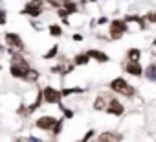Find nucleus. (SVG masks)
Returning a JSON list of instances; mask_svg holds the SVG:
<instances>
[{"mask_svg":"<svg viewBox=\"0 0 156 142\" xmlns=\"http://www.w3.org/2000/svg\"><path fill=\"white\" fill-rule=\"evenodd\" d=\"M39 72L37 70H33V68H30V72H28V76H26V81H37L39 80Z\"/></svg>","mask_w":156,"mask_h":142,"instance_id":"nucleus-21","label":"nucleus"},{"mask_svg":"<svg viewBox=\"0 0 156 142\" xmlns=\"http://www.w3.org/2000/svg\"><path fill=\"white\" fill-rule=\"evenodd\" d=\"M90 61V57H88V54L85 52V54H77L75 57H73V63L75 65H87Z\"/></svg>","mask_w":156,"mask_h":142,"instance_id":"nucleus-16","label":"nucleus"},{"mask_svg":"<svg viewBox=\"0 0 156 142\" xmlns=\"http://www.w3.org/2000/svg\"><path fill=\"white\" fill-rule=\"evenodd\" d=\"M73 92H85V89L83 87H73V89H64L61 94L62 96H68V94H73Z\"/></svg>","mask_w":156,"mask_h":142,"instance_id":"nucleus-22","label":"nucleus"},{"mask_svg":"<svg viewBox=\"0 0 156 142\" xmlns=\"http://www.w3.org/2000/svg\"><path fill=\"white\" fill-rule=\"evenodd\" d=\"M98 140H121V135H118V133H101L99 136H98Z\"/></svg>","mask_w":156,"mask_h":142,"instance_id":"nucleus-15","label":"nucleus"},{"mask_svg":"<svg viewBox=\"0 0 156 142\" xmlns=\"http://www.w3.org/2000/svg\"><path fill=\"white\" fill-rule=\"evenodd\" d=\"M145 19H147V22H154V24H156V11L145 13Z\"/></svg>","mask_w":156,"mask_h":142,"instance_id":"nucleus-25","label":"nucleus"},{"mask_svg":"<svg viewBox=\"0 0 156 142\" xmlns=\"http://www.w3.org/2000/svg\"><path fill=\"white\" fill-rule=\"evenodd\" d=\"M73 41H83V35H73Z\"/></svg>","mask_w":156,"mask_h":142,"instance_id":"nucleus-30","label":"nucleus"},{"mask_svg":"<svg viewBox=\"0 0 156 142\" xmlns=\"http://www.w3.org/2000/svg\"><path fill=\"white\" fill-rule=\"evenodd\" d=\"M59 109L62 111L64 118H73V111H72V109H66V107H62V103H61V102H59Z\"/></svg>","mask_w":156,"mask_h":142,"instance_id":"nucleus-24","label":"nucleus"},{"mask_svg":"<svg viewBox=\"0 0 156 142\" xmlns=\"http://www.w3.org/2000/svg\"><path fill=\"white\" fill-rule=\"evenodd\" d=\"M73 66H75V63H73V61L62 59L57 66H53V68H51V72H53V74H70L72 70H73Z\"/></svg>","mask_w":156,"mask_h":142,"instance_id":"nucleus-8","label":"nucleus"},{"mask_svg":"<svg viewBox=\"0 0 156 142\" xmlns=\"http://www.w3.org/2000/svg\"><path fill=\"white\" fill-rule=\"evenodd\" d=\"M98 22H99V24H105V22H108V19H107V17H101V19H98Z\"/></svg>","mask_w":156,"mask_h":142,"instance_id":"nucleus-29","label":"nucleus"},{"mask_svg":"<svg viewBox=\"0 0 156 142\" xmlns=\"http://www.w3.org/2000/svg\"><path fill=\"white\" fill-rule=\"evenodd\" d=\"M57 124V118L55 116H41L37 122H35V125L39 127V129H44V131H51V127Z\"/></svg>","mask_w":156,"mask_h":142,"instance_id":"nucleus-9","label":"nucleus"},{"mask_svg":"<svg viewBox=\"0 0 156 142\" xmlns=\"http://www.w3.org/2000/svg\"><path fill=\"white\" fill-rule=\"evenodd\" d=\"M125 72L130 74V76L140 78V76H143V68L140 66L138 61H127V63H125Z\"/></svg>","mask_w":156,"mask_h":142,"instance_id":"nucleus-10","label":"nucleus"},{"mask_svg":"<svg viewBox=\"0 0 156 142\" xmlns=\"http://www.w3.org/2000/svg\"><path fill=\"white\" fill-rule=\"evenodd\" d=\"M143 72H145V78H147L149 81H156V65H154V63L149 65V66L143 70Z\"/></svg>","mask_w":156,"mask_h":142,"instance_id":"nucleus-13","label":"nucleus"},{"mask_svg":"<svg viewBox=\"0 0 156 142\" xmlns=\"http://www.w3.org/2000/svg\"><path fill=\"white\" fill-rule=\"evenodd\" d=\"M108 100H110V94H105V92L99 94V96L96 98V102H94V109H96V111H105Z\"/></svg>","mask_w":156,"mask_h":142,"instance_id":"nucleus-12","label":"nucleus"},{"mask_svg":"<svg viewBox=\"0 0 156 142\" xmlns=\"http://www.w3.org/2000/svg\"><path fill=\"white\" fill-rule=\"evenodd\" d=\"M110 91L112 92H118V94H123V96H127V98H130V96H134V87H130L123 78H116V80H112L110 81Z\"/></svg>","mask_w":156,"mask_h":142,"instance_id":"nucleus-2","label":"nucleus"},{"mask_svg":"<svg viewBox=\"0 0 156 142\" xmlns=\"http://www.w3.org/2000/svg\"><path fill=\"white\" fill-rule=\"evenodd\" d=\"M140 57H141V52L138 48L127 50V61H140Z\"/></svg>","mask_w":156,"mask_h":142,"instance_id":"nucleus-14","label":"nucleus"},{"mask_svg":"<svg viewBox=\"0 0 156 142\" xmlns=\"http://www.w3.org/2000/svg\"><path fill=\"white\" fill-rule=\"evenodd\" d=\"M92 136H94V131H88V133H87V135L83 136V140H90Z\"/></svg>","mask_w":156,"mask_h":142,"instance_id":"nucleus-27","label":"nucleus"},{"mask_svg":"<svg viewBox=\"0 0 156 142\" xmlns=\"http://www.w3.org/2000/svg\"><path fill=\"white\" fill-rule=\"evenodd\" d=\"M57 15H59V17L62 19V22H64V24H68V15H70V13H68V11H66L64 8H62V9L59 8V9H57Z\"/></svg>","mask_w":156,"mask_h":142,"instance_id":"nucleus-23","label":"nucleus"},{"mask_svg":"<svg viewBox=\"0 0 156 142\" xmlns=\"http://www.w3.org/2000/svg\"><path fill=\"white\" fill-rule=\"evenodd\" d=\"M0 68H2V66H0Z\"/></svg>","mask_w":156,"mask_h":142,"instance_id":"nucleus-33","label":"nucleus"},{"mask_svg":"<svg viewBox=\"0 0 156 142\" xmlns=\"http://www.w3.org/2000/svg\"><path fill=\"white\" fill-rule=\"evenodd\" d=\"M42 6H44V0H30L20 13L30 15V17H41L42 15Z\"/></svg>","mask_w":156,"mask_h":142,"instance_id":"nucleus-4","label":"nucleus"},{"mask_svg":"<svg viewBox=\"0 0 156 142\" xmlns=\"http://www.w3.org/2000/svg\"><path fill=\"white\" fill-rule=\"evenodd\" d=\"M6 21H8V15H6V11H4V9H0V26H2V24H6Z\"/></svg>","mask_w":156,"mask_h":142,"instance_id":"nucleus-26","label":"nucleus"},{"mask_svg":"<svg viewBox=\"0 0 156 142\" xmlns=\"http://www.w3.org/2000/svg\"><path fill=\"white\" fill-rule=\"evenodd\" d=\"M64 9H66L70 15H73V13H77V4L72 2V0H66V2H64Z\"/></svg>","mask_w":156,"mask_h":142,"instance_id":"nucleus-17","label":"nucleus"},{"mask_svg":"<svg viewBox=\"0 0 156 142\" xmlns=\"http://www.w3.org/2000/svg\"><path fill=\"white\" fill-rule=\"evenodd\" d=\"M90 2H98V0H90Z\"/></svg>","mask_w":156,"mask_h":142,"instance_id":"nucleus-31","label":"nucleus"},{"mask_svg":"<svg viewBox=\"0 0 156 142\" xmlns=\"http://www.w3.org/2000/svg\"><path fill=\"white\" fill-rule=\"evenodd\" d=\"M62 98V94L55 89V87H44L42 89V100L46 103H59Z\"/></svg>","mask_w":156,"mask_h":142,"instance_id":"nucleus-5","label":"nucleus"},{"mask_svg":"<svg viewBox=\"0 0 156 142\" xmlns=\"http://www.w3.org/2000/svg\"><path fill=\"white\" fill-rule=\"evenodd\" d=\"M50 33H51L53 37H61V35H62V28H61L59 24H51V26H50Z\"/></svg>","mask_w":156,"mask_h":142,"instance_id":"nucleus-18","label":"nucleus"},{"mask_svg":"<svg viewBox=\"0 0 156 142\" xmlns=\"http://www.w3.org/2000/svg\"><path fill=\"white\" fill-rule=\"evenodd\" d=\"M9 72L13 78H20V80H26L28 72H30V63L28 59L22 55V54H17L13 52L11 55V66H9Z\"/></svg>","mask_w":156,"mask_h":142,"instance_id":"nucleus-1","label":"nucleus"},{"mask_svg":"<svg viewBox=\"0 0 156 142\" xmlns=\"http://www.w3.org/2000/svg\"><path fill=\"white\" fill-rule=\"evenodd\" d=\"M48 4H51V6H55V8H59V0H46Z\"/></svg>","mask_w":156,"mask_h":142,"instance_id":"nucleus-28","label":"nucleus"},{"mask_svg":"<svg viewBox=\"0 0 156 142\" xmlns=\"http://www.w3.org/2000/svg\"><path fill=\"white\" fill-rule=\"evenodd\" d=\"M57 52H59V46L55 44V46H51V48H50V50H48V52H46L42 57H44V59H53V57L57 55Z\"/></svg>","mask_w":156,"mask_h":142,"instance_id":"nucleus-19","label":"nucleus"},{"mask_svg":"<svg viewBox=\"0 0 156 142\" xmlns=\"http://www.w3.org/2000/svg\"><path fill=\"white\" fill-rule=\"evenodd\" d=\"M87 54H88L90 59H96L98 63H108V61H110V57H108L105 52H101V50H88Z\"/></svg>","mask_w":156,"mask_h":142,"instance_id":"nucleus-11","label":"nucleus"},{"mask_svg":"<svg viewBox=\"0 0 156 142\" xmlns=\"http://www.w3.org/2000/svg\"><path fill=\"white\" fill-rule=\"evenodd\" d=\"M59 2H66V0H59Z\"/></svg>","mask_w":156,"mask_h":142,"instance_id":"nucleus-32","label":"nucleus"},{"mask_svg":"<svg viewBox=\"0 0 156 142\" xmlns=\"http://www.w3.org/2000/svg\"><path fill=\"white\" fill-rule=\"evenodd\" d=\"M123 111H125L123 103H121V102H118V98L110 96V100H108V103H107V109H105V113H108V114H114V116H121V114H123Z\"/></svg>","mask_w":156,"mask_h":142,"instance_id":"nucleus-6","label":"nucleus"},{"mask_svg":"<svg viewBox=\"0 0 156 142\" xmlns=\"http://www.w3.org/2000/svg\"><path fill=\"white\" fill-rule=\"evenodd\" d=\"M108 30H110V39H114V41L121 39V37H123V35L129 32V28H127V22H125V21H119V19L112 21Z\"/></svg>","mask_w":156,"mask_h":142,"instance_id":"nucleus-3","label":"nucleus"},{"mask_svg":"<svg viewBox=\"0 0 156 142\" xmlns=\"http://www.w3.org/2000/svg\"><path fill=\"white\" fill-rule=\"evenodd\" d=\"M6 44L11 46V48H17V50H26V44H24L22 37L17 35V33H6Z\"/></svg>","mask_w":156,"mask_h":142,"instance_id":"nucleus-7","label":"nucleus"},{"mask_svg":"<svg viewBox=\"0 0 156 142\" xmlns=\"http://www.w3.org/2000/svg\"><path fill=\"white\" fill-rule=\"evenodd\" d=\"M61 129H62V120H57V124L51 127V136H53V138H55V136H59Z\"/></svg>","mask_w":156,"mask_h":142,"instance_id":"nucleus-20","label":"nucleus"}]
</instances>
